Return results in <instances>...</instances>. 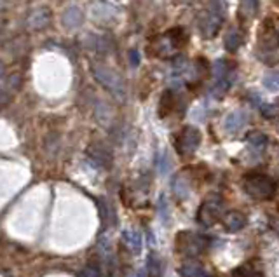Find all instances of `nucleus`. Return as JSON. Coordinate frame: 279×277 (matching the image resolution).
<instances>
[{
	"label": "nucleus",
	"mask_w": 279,
	"mask_h": 277,
	"mask_svg": "<svg viewBox=\"0 0 279 277\" xmlns=\"http://www.w3.org/2000/svg\"><path fill=\"white\" fill-rule=\"evenodd\" d=\"M244 192L255 201H269L276 194V181L267 174L251 173L246 174L243 180Z\"/></svg>",
	"instance_id": "1"
},
{
	"label": "nucleus",
	"mask_w": 279,
	"mask_h": 277,
	"mask_svg": "<svg viewBox=\"0 0 279 277\" xmlns=\"http://www.w3.org/2000/svg\"><path fill=\"white\" fill-rule=\"evenodd\" d=\"M210 246V239L202 234L190 232V230H183V232L176 234V251L187 257H197L202 255Z\"/></svg>",
	"instance_id": "2"
},
{
	"label": "nucleus",
	"mask_w": 279,
	"mask_h": 277,
	"mask_svg": "<svg viewBox=\"0 0 279 277\" xmlns=\"http://www.w3.org/2000/svg\"><path fill=\"white\" fill-rule=\"evenodd\" d=\"M222 210H223V201L220 199V195L217 194L208 195L199 206L197 221H199L201 225H204V227H213L218 220L223 218Z\"/></svg>",
	"instance_id": "3"
},
{
	"label": "nucleus",
	"mask_w": 279,
	"mask_h": 277,
	"mask_svg": "<svg viewBox=\"0 0 279 277\" xmlns=\"http://www.w3.org/2000/svg\"><path fill=\"white\" fill-rule=\"evenodd\" d=\"M185 38H187V35H185L183 30L176 28V30H170L168 33H164V35H160L159 38H155L154 45H152V51L155 53V56H170V54L175 53L176 49L180 48V45H183Z\"/></svg>",
	"instance_id": "4"
},
{
	"label": "nucleus",
	"mask_w": 279,
	"mask_h": 277,
	"mask_svg": "<svg viewBox=\"0 0 279 277\" xmlns=\"http://www.w3.org/2000/svg\"><path fill=\"white\" fill-rule=\"evenodd\" d=\"M223 18H225V7H223L222 0H210L208 12L201 21V30L204 37H213L217 35V32L220 30Z\"/></svg>",
	"instance_id": "5"
},
{
	"label": "nucleus",
	"mask_w": 279,
	"mask_h": 277,
	"mask_svg": "<svg viewBox=\"0 0 279 277\" xmlns=\"http://www.w3.org/2000/svg\"><path fill=\"white\" fill-rule=\"evenodd\" d=\"M92 75L96 77V80H98L101 86H105L115 96L121 98L124 95V82H122V79L112 68L101 65V63H95V65H92Z\"/></svg>",
	"instance_id": "6"
},
{
	"label": "nucleus",
	"mask_w": 279,
	"mask_h": 277,
	"mask_svg": "<svg viewBox=\"0 0 279 277\" xmlns=\"http://www.w3.org/2000/svg\"><path fill=\"white\" fill-rule=\"evenodd\" d=\"M201 138H202L201 131L197 129V127L194 126L183 127V131L178 134V140H176V152H178L181 157H190L199 148Z\"/></svg>",
	"instance_id": "7"
},
{
	"label": "nucleus",
	"mask_w": 279,
	"mask_h": 277,
	"mask_svg": "<svg viewBox=\"0 0 279 277\" xmlns=\"http://www.w3.org/2000/svg\"><path fill=\"white\" fill-rule=\"evenodd\" d=\"M222 223H223V228L230 234H236L239 230H243L246 227V216L244 213H241L238 210H232V211H227L222 218Z\"/></svg>",
	"instance_id": "8"
},
{
	"label": "nucleus",
	"mask_w": 279,
	"mask_h": 277,
	"mask_svg": "<svg viewBox=\"0 0 279 277\" xmlns=\"http://www.w3.org/2000/svg\"><path fill=\"white\" fill-rule=\"evenodd\" d=\"M82 21H84V12L77 6L66 7V9L63 11V14H61V25L66 30H74V28L80 27Z\"/></svg>",
	"instance_id": "9"
},
{
	"label": "nucleus",
	"mask_w": 279,
	"mask_h": 277,
	"mask_svg": "<svg viewBox=\"0 0 279 277\" xmlns=\"http://www.w3.org/2000/svg\"><path fill=\"white\" fill-rule=\"evenodd\" d=\"M246 122H248V115H246V112H243V110H234V112H230V113L225 117L223 127H225L227 133L234 134V133H239V131L243 129Z\"/></svg>",
	"instance_id": "10"
},
{
	"label": "nucleus",
	"mask_w": 279,
	"mask_h": 277,
	"mask_svg": "<svg viewBox=\"0 0 279 277\" xmlns=\"http://www.w3.org/2000/svg\"><path fill=\"white\" fill-rule=\"evenodd\" d=\"M147 272H149V277L164 275V260L157 251H152L149 258H147Z\"/></svg>",
	"instance_id": "11"
},
{
	"label": "nucleus",
	"mask_w": 279,
	"mask_h": 277,
	"mask_svg": "<svg viewBox=\"0 0 279 277\" xmlns=\"http://www.w3.org/2000/svg\"><path fill=\"white\" fill-rule=\"evenodd\" d=\"M117 9L110 4H105V2H98L91 7V16L98 21H108L115 16Z\"/></svg>",
	"instance_id": "12"
},
{
	"label": "nucleus",
	"mask_w": 279,
	"mask_h": 277,
	"mask_svg": "<svg viewBox=\"0 0 279 277\" xmlns=\"http://www.w3.org/2000/svg\"><path fill=\"white\" fill-rule=\"evenodd\" d=\"M181 277H202L204 275V268L199 262L196 260H187V262L181 263V267L178 268Z\"/></svg>",
	"instance_id": "13"
},
{
	"label": "nucleus",
	"mask_w": 279,
	"mask_h": 277,
	"mask_svg": "<svg viewBox=\"0 0 279 277\" xmlns=\"http://www.w3.org/2000/svg\"><path fill=\"white\" fill-rule=\"evenodd\" d=\"M190 189H192V183L187 178V174H178L173 181V192L176 194L178 199H185L190 194Z\"/></svg>",
	"instance_id": "14"
},
{
	"label": "nucleus",
	"mask_w": 279,
	"mask_h": 277,
	"mask_svg": "<svg viewBox=\"0 0 279 277\" xmlns=\"http://www.w3.org/2000/svg\"><path fill=\"white\" fill-rule=\"evenodd\" d=\"M49 19H51L49 9H45V7H40V9H35V11L32 12L28 23H30L32 28H44L45 25L49 23Z\"/></svg>",
	"instance_id": "15"
},
{
	"label": "nucleus",
	"mask_w": 279,
	"mask_h": 277,
	"mask_svg": "<svg viewBox=\"0 0 279 277\" xmlns=\"http://www.w3.org/2000/svg\"><path fill=\"white\" fill-rule=\"evenodd\" d=\"M232 277H264V272L253 263H243V265L234 268Z\"/></svg>",
	"instance_id": "16"
},
{
	"label": "nucleus",
	"mask_w": 279,
	"mask_h": 277,
	"mask_svg": "<svg viewBox=\"0 0 279 277\" xmlns=\"http://www.w3.org/2000/svg\"><path fill=\"white\" fill-rule=\"evenodd\" d=\"M122 241H124L128 249L133 251V253H140V251H142V237H140V234L134 232V230H126V232L122 234Z\"/></svg>",
	"instance_id": "17"
},
{
	"label": "nucleus",
	"mask_w": 279,
	"mask_h": 277,
	"mask_svg": "<svg viewBox=\"0 0 279 277\" xmlns=\"http://www.w3.org/2000/svg\"><path fill=\"white\" fill-rule=\"evenodd\" d=\"M259 2L257 0H241L239 4V18L243 21H249L255 16Z\"/></svg>",
	"instance_id": "18"
},
{
	"label": "nucleus",
	"mask_w": 279,
	"mask_h": 277,
	"mask_svg": "<svg viewBox=\"0 0 279 277\" xmlns=\"http://www.w3.org/2000/svg\"><path fill=\"white\" fill-rule=\"evenodd\" d=\"M241 44H243V33L239 30H230L225 35V49L229 53H236L241 48Z\"/></svg>",
	"instance_id": "19"
},
{
	"label": "nucleus",
	"mask_w": 279,
	"mask_h": 277,
	"mask_svg": "<svg viewBox=\"0 0 279 277\" xmlns=\"http://www.w3.org/2000/svg\"><path fill=\"white\" fill-rule=\"evenodd\" d=\"M246 140H248V143L251 145V147L259 148V150L267 147V142H269V138L262 133V131H251V133L248 134Z\"/></svg>",
	"instance_id": "20"
},
{
	"label": "nucleus",
	"mask_w": 279,
	"mask_h": 277,
	"mask_svg": "<svg viewBox=\"0 0 279 277\" xmlns=\"http://www.w3.org/2000/svg\"><path fill=\"white\" fill-rule=\"evenodd\" d=\"M173 106H175V98H173L171 91L164 93L162 100H160V105H159V115H160V117H166V115H170V112L173 110Z\"/></svg>",
	"instance_id": "21"
},
{
	"label": "nucleus",
	"mask_w": 279,
	"mask_h": 277,
	"mask_svg": "<svg viewBox=\"0 0 279 277\" xmlns=\"http://www.w3.org/2000/svg\"><path fill=\"white\" fill-rule=\"evenodd\" d=\"M262 84H264L265 89L272 93H277L279 91V72H269V74L264 75L262 79Z\"/></svg>",
	"instance_id": "22"
},
{
	"label": "nucleus",
	"mask_w": 279,
	"mask_h": 277,
	"mask_svg": "<svg viewBox=\"0 0 279 277\" xmlns=\"http://www.w3.org/2000/svg\"><path fill=\"white\" fill-rule=\"evenodd\" d=\"M159 160H162V164H159V171L162 173V174L170 171V168H171V163H170V157H168V153H160Z\"/></svg>",
	"instance_id": "23"
},
{
	"label": "nucleus",
	"mask_w": 279,
	"mask_h": 277,
	"mask_svg": "<svg viewBox=\"0 0 279 277\" xmlns=\"http://www.w3.org/2000/svg\"><path fill=\"white\" fill-rule=\"evenodd\" d=\"M129 61L133 66H138L140 65V53H136V51H131L129 53Z\"/></svg>",
	"instance_id": "24"
},
{
	"label": "nucleus",
	"mask_w": 279,
	"mask_h": 277,
	"mask_svg": "<svg viewBox=\"0 0 279 277\" xmlns=\"http://www.w3.org/2000/svg\"><path fill=\"white\" fill-rule=\"evenodd\" d=\"M82 277H98V272H96V270H92L91 267H87L86 270H84Z\"/></svg>",
	"instance_id": "25"
},
{
	"label": "nucleus",
	"mask_w": 279,
	"mask_h": 277,
	"mask_svg": "<svg viewBox=\"0 0 279 277\" xmlns=\"http://www.w3.org/2000/svg\"><path fill=\"white\" fill-rule=\"evenodd\" d=\"M272 228L276 230V234L279 236V220H274V221H272Z\"/></svg>",
	"instance_id": "26"
},
{
	"label": "nucleus",
	"mask_w": 279,
	"mask_h": 277,
	"mask_svg": "<svg viewBox=\"0 0 279 277\" xmlns=\"http://www.w3.org/2000/svg\"><path fill=\"white\" fill-rule=\"evenodd\" d=\"M276 32H277V35H279V23L276 25Z\"/></svg>",
	"instance_id": "27"
},
{
	"label": "nucleus",
	"mask_w": 279,
	"mask_h": 277,
	"mask_svg": "<svg viewBox=\"0 0 279 277\" xmlns=\"http://www.w3.org/2000/svg\"><path fill=\"white\" fill-rule=\"evenodd\" d=\"M136 277H143V272H138V275Z\"/></svg>",
	"instance_id": "28"
},
{
	"label": "nucleus",
	"mask_w": 279,
	"mask_h": 277,
	"mask_svg": "<svg viewBox=\"0 0 279 277\" xmlns=\"http://www.w3.org/2000/svg\"><path fill=\"white\" fill-rule=\"evenodd\" d=\"M277 131H279V126H277Z\"/></svg>",
	"instance_id": "29"
}]
</instances>
